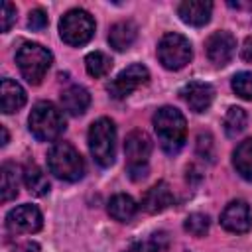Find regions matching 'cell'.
<instances>
[{
    "instance_id": "obj_1",
    "label": "cell",
    "mask_w": 252,
    "mask_h": 252,
    "mask_svg": "<svg viewBox=\"0 0 252 252\" xmlns=\"http://www.w3.org/2000/svg\"><path fill=\"white\" fill-rule=\"evenodd\" d=\"M154 130L159 140V146L165 154H177L187 138V122L185 116L175 106H161L156 110L154 118Z\"/></svg>"
},
{
    "instance_id": "obj_2",
    "label": "cell",
    "mask_w": 252,
    "mask_h": 252,
    "mask_svg": "<svg viewBox=\"0 0 252 252\" xmlns=\"http://www.w3.org/2000/svg\"><path fill=\"white\" fill-rule=\"evenodd\" d=\"M28 124H30V132L39 142H53L65 132V116L49 100H41L33 104Z\"/></svg>"
},
{
    "instance_id": "obj_3",
    "label": "cell",
    "mask_w": 252,
    "mask_h": 252,
    "mask_svg": "<svg viewBox=\"0 0 252 252\" xmlns=\"http://www.w3.org/2000/svg\"><path fill=\"white\" fill-rule=\"evenodd\" d=\"M49 171L63 181H79L85 175V161L69 142H55L47 152Z\"/></svg>"
},
{
    "instance_id": "obj_4",
    "label": "cell",
    "mask_w": 252,
    "mask_h": 252,
    "mask_svg": "<svg viewBox=\"0 0 252 252\" xmlns=\"http://www.w3.org/2000/svg\"><path fill=\"white\" fill-rule=\"evenodd\" d=\"M51 51L39 43H32L26 41L18 47L16 51V63L18 69L22 73V77L30 83V85H39L41 79L45 77V73L51 67Z\"/></svg>"
},
{
    "instance_id": "obj_5",
    "label": "cell",
    "mask_w": 252,
    "mask_h": 252,
    "mask_svg": "<svg viewBox=\"0 0 252 252\" xmlns=\"http://www.w3.org/2000/svg\"><path fill=\"white\" fill-rule=\"evenodd\" d=\"M89 150L100 167H110L116 156V126L110 118H98L89 128Z\"/></svg>"
},
{
    "instance_id": "obj_6",
    "label": "cell",
    "mask_w": 252,
    "mask_h": 252,
    "mask_svg": "<svg viewBox=\"0 0 252 252\" xmlns=\"http://www.w3.org/2000/svg\"><path fill=\"white\" fill-rule=\"evenodd\" d=\"M126 171L130 179L140 181L148 175V161L152 156V140L144 130H132L124 140Z\"/></svg>"
},
{
    "instance_id": "obj_7",
    "label": "cell",
    "mask_w": 252,
    "mask_h": 252,
    "mask_svg": "<svg viewBox=\"0 0 252 252\" xmlns=\"http://www.w3.org/2000/svg\"><path fill=\"white\" fill-rule=\"evenodd\" d=\"M59 35L69 45H85L94 35V20L87 10L73 8L59 20Z\"/></svg>"
},
{
    "instance_id": "obj_8",
    "label": "cell",
    "mask_w": 252,
    "mask_h": 252,
    "mask_svg": "<svg viewBox=\"0 0 252 252\" xmlns=\"http://www.w3.org/2000/svg\"><path fill=\"white\" fill-rule=\"evenodd\" d=\"M193 57L191 41L181 33H165L158 43V59L169 71L183 69Z\"/></svg>"
},
{
    "instance_id": "obj_9",
    "label": "cell",
    "mask_w": 252,
    "mask_h": 252,
    "mask_svg": "<svg viewBox=\"0 0 252 252\" xmlns=\"http://www.w3.org/2000/svg\"><path fill=\"white\" fill-rule=\"evenodd\" d=\"M150 79V71L146 65L142 63H132L126 69H122L108 85L106 91L112 98H126L128 94H132L136 89H140L142 85H146Z\"/></svg>"
},
{
    "instance_id": "obj_10",
    "label": "cell",
    "mask_w": 252,
    "mask_h": 252,
    "mask_svg": "<svg viewBox=\"0 0 252 252\" xmlns=\"http://www.w3.org/2000/svg\"><path fill=\"white\" fill-rule=\"evenodd\" d=\"M43 224V217L35 205H20L6 215V228L10 234H32Z\"/></svg>"
},
{
    "instance_id": "obj_11",
    "label": "cell",
    "mask_w": 252,
    "mask_h": 252,
    "mask_svg": "<svg viewBox=\"0 0 252 252\" xmlns=\"http://www.w3.org/2000/svg\"><path fill=\"white\" fill-rule=\"evenodd\" d=\"M205 49H207V57L213 65L224 67L226 63H230V59L236 53V39L230 32L219 30V32L209 35V39L205 43Z\"/></svg>"
},
{
    "instance_id": "obj_12",
    "label": "cell",
    "mask_w": 252,
    "mask_h": 252,
    "mask_svg": "<svg viewBox=\"0 0 252 252\" xmlns=\"http://www.w3.org/2000/svg\"><path fill=\"white\" fill-rule=\"evenodd\" d=\"M220 224L228 232H236V234L248 232L252 226L250 207L244 201H230L220 213Z\"/></svg>"
},
{
    "instance_id": "obj_13",
    "label": "cell",
    "mask_w": 252,
    "mask_h": 252,
    "mask_svg": "<svg viewBox=\"0 0 252 252\" xmlns=\"http://www.w3.org/2000/svg\"><path fill=\"white\" fill-rule=\"evenodd\" d=\"M181 96L193 112H205L215 98V89L205 81H191L181 89Z\"/></svg>"
},
{
    "instance_id": "obj_14",
    "label": "cell",
    "mask_w": 252,
    "mask_h": 252,
    "mask_svg": "<svg viewBox=\"0 0 252 252\" xmlns=\"http://www.w3.org/2000/svg\"><path fill=\"white\" fill-rule=\"evenodd\" d=\"M177 14H179L181 22L201 28V26L209 24L211 14H213V4L209 0H185L179 4Z\"/></svg>"
},
{
    "instance_id": "obj_15",
    "label": "cell",
    "mask_w": 252,
    "mask_h": 252,
    "mask_svg": "<svg viewBox=\"0 0 252 252\" xmlns=\"http://www.w3.org/2000/svg\"><path fill=\"white\" fill-rule=\"evenodd\" d=\"M171 205H173V193L165 181H158L156 185H152L144 193V199H142V207L152 215L161 213L169 209Z\"/></svg>"
},
{
    "instance_id": "obj_16",
    "label": "cell",
    "mask_w": 252,
    "mask_h": 252,
    "mask_svg": "<svg viewBox=\"0 0 252 252\" xmlns=\"http://www.w3.org/2000/svg\"><path fill=\"white\" fill-rule=\"evenodd\" d=\"M26 104V91L12 79L4 77L0 83V108L4 114H12Z\"/></svg>"
},
{
    "instance_id": "obj_17",
    "label": "cell",
    "mask_w": 252,
    "mask_h": 252,
    "mask_svg": "<svg viewBox=\"0 0 252 252\" xmlns=\"http://www.w3.org/2000/svg\"><path fill=\"white\" fill-rule=\"evenodd\" d=\"M91 104V94L85 87L71 85L61 93V108L71 116H81Z\"/></svg>"
},
{
    "instance_id": "obj_18",
    "label": "cell",
    "mask_w": 252,
    "mask_h": 252,
    "mask_svg": "<svg viewBox=\"0 0 252 252\" xmlns=\"http://www.w3.org/2000/svg\"><path fill=\"white\" fill-rule=\"evenodd\" d=\"M138 37V28L134 22L130 20H122V22H116L110 32H108V43L110 47H114L116 51H126L132 47V43L136 41Z\"/></svg>"
},
{
    "instance_id": "obj_19",
    "label": "cell",
    "mask_w": 252,
    "mask_h": 252,
    "mask_svg": "<svg viewBox=\"0 0 252 252\" xmlns=\"http://www.w3.org/2000/svg\"><path fill=\"white\" fill-rule=\"evenodd\" d=\"M136 213H138V205H136V201H134L130 195H126V193H118V195H114V197L108 201V215H110L114 220H118V222H128V220H132V219L136 217Z\"/></svg>"
},
{
    "instance_id": "obj_20",
    "label": "cell",
    "mask_w": 252,
    "mask_h": 252,
    "mask_svg": "<svg viewBox=\"0 0 252 252\" xmlns=\"http://www.w3.org/2000/svg\"><path fill=\"white\" fill-rule=\"evenodd\" d=\"M20 187V167L12 161H6L0 169V191H2V201L8 203L16 199Z\"/></svg>"
},
{
    "instance_id": "obj_21",
    "label": "cell",
    "mask_w": 252,
    "mask_h": 252,
    "mask_svg": "<svg viewBox=\"0 0 252 252\" xmlns=\"http://www.w3.org/2000/svg\"><path fill=\"white\" fill-rule=\"evenodd\" d=\"M232 165L240 177L252 181V138H246L232 152Z\"/></svg>"
},
{
    "instance_id": "obj_22",
    "label": "cell",
    "mask_w": 252,
    "mask_h": 252,
    "mask_svg": "<svg viewBox=\"0 0 252 252\" xmlns=\"http://www.w3.org/2000/svg\"><path fill=\"white\" fill-rule=\"evenodd\" d=\"M22 175H24V183L30 189L32 195L43 197V195L49 193V181H47V177H45V173H43V169L39 165L28 163L24 167V173Z\"/></svg>"
},
{
    "instance_id": "obj_23",
    "label": "cell",
    "mask_w": 252,
    "mask_h": 252,
    "mask_svg": "<svg viewBox=\"0 0 252 252\" xmlns=\"http://www.w3.org/2000/svg\"><path fill=\"white\" fill-rule=\"evenodd\" d=\"M246 122H248V116H246L244 108H240V106H230V108L226 110L224 122H222L226 136H228V138H236L238 134H242L244 128H246Z\"/></svg>"
},
{
    "instance_id": "obj_24",
    "label": "cell",
    "mask_w": 252,
    "mask_h": 252,
    "mask_svg": "<svg viewBox=\"0 0 252 252\" xmlns=\"http://www.w3.org/2000/svg\"><path fill=\"white\" fill-rule=\"evenodd\" d=\"M85 69L91 77L98 79V77H104L110 69H112V59L102 53V51H91L87 57H85Z\"/></svg>"
},
{
    "instance_id": "obj_25",
    "label": "cell",
    "mask_w": 252,
    "mask_h": 252,
    "mask_svg": "<svg viewBox=\"0 0 252 252\" xmlns=\"http://www.w3.org/2000/svg\"><path fill=\"white\" fill-rule=\"evenodd\" d=\"M165 246H167V234L165 232H154V234H150V238L132 242L126 248V252H161Z\"/></svg>"
},
{
    "instance_id": "obj_26",
    "label": "cell",
    "mask_w": 252,
    "mask_h": 252,
    "mask_svg": "<svg viewBox=\"0 0 252 252\" xmlns=\"http://www.w3.org/2000/svg\"><path fill=\"white\" fill-rule=\"evenodd\" d=\"M183 226H185V230H187L189 234L201 238V236H205V234L209 232L211 220H209V217L203 215V213H193V215H189V217L185 219Z\"/></svg>"
},
{
    "instance_id": "obj_27",
    "label": "cell",
    "mask_w": 252,
    "mask_h": 252,
    "mask_svg": "<svg viewBox=\"0 0 252 252\" xmlns=\"http://www.w3.org/2000/svg\"><path fill=\"white\" fill-rule=\"evenodd\" d=\"M232 91L244 98V100H252V73L250 71H240L232 77Z\"/></svg>"
},
{
    "instance_id": "obj_28",
    "label": "cell",
    "mask_w": 252,
    "mask_h": 252,
    "mask_svg": "<svg viewBox=\"0 0 252 252\" xmlns=\"http://www.w3.org/2000/svg\"><path fill=\"white\" fill-rule=\"evenodd\" d=\"M16 6L12 2H4L2 4V32H8L12 28V24L16 22Z\"/></svg>"
},
{
    "instance_id": "obj_29",
    "label": "cell",
    "mask_w": 252,
    "mask_h": 252,
    "mask_svg": "<svg viewBox=\"0 0 252 252\" xmlns=\"http://www.w3.org/2000/svg\"><path fill=\"white\" fill-rule=\"evenodd\" d=\"M28 26H30L32 30H35V32L43 30V28L47 26V14H45L41 8L32 10V12H30V18H28Z\"/></svg>"
},
{
    "instance_id": "obj_30",
    "label": "cell",
    "mask_w": 252,
    "mask_h": 252,
    "mask_svg": "<svg viewBox=\"0 0 252 252\" xmlns=\"http://www.w3.org/2000/svg\"><path fill=\"white\" fill-rule=\"evenodd\" d=\"M213 140H211V136L209 134H199V138H197V152L203 156V158H207V159H213Z\"/></svg>"
},
{
    "instance_id": "obj_31",
    "label": "cell",
    "mask_w": 252,
    "mask_h": 252,
    "mask_svg": "<svg viewBox=\"0 0 252 252\" xmlns=\"http://www.w3.org/2000/svg\"><path fill=\"white\" fill-rule=\"evenodd\" d=\"M242 59L244 61H248V63H252V37H248L246 41H244V45H242Z\"/></svg>"
},
{
    "instance_id": "obj_32",
    "label": "cell",
    "mask_w": 252,
    "mask_h": 252,
    "mask_svg": "<svg viewBox=\"0 0 252 252\" xmlns=\"http://www.w3.org/2000/svg\"><path fill=\"white\" fill-rule=\"evenodd\" d=\"M37 250H39V246L35 242H24L14 248V252H37Z\"/></svg>"
},
{
    "instance_id": "obj_33",
    "label": "cell",
    "mask_w": 252,
    "mask_h": 252,
    "mask_svg": "<svg viewBox=\"0 0 252 252\" xmlns=\"http://www.w3.org/2000/svg\"><path fill=\"white\" fill-rule=\"evenodd\" d=\"M0 132H2V146H6L8 144V130H6V126H0Z\"/></svg>"
}]
</instances>
